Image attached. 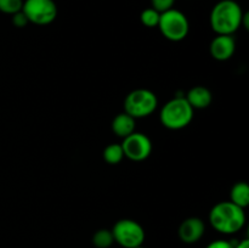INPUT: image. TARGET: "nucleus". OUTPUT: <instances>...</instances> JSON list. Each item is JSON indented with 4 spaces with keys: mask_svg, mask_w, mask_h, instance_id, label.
Instances as JSON below:
<instances>
[{
    "mask_svg": "<svg viewBox=\"0 0 249 248\" xmlns=\"http://www.w3.org/2000/svg\"><path fill=\"white\" fill-rule=\"evenodd\" d=\"M209 221L214 230L224 235L238 232L246 224L245 209L231 201L216 203L209 212Z\"/></svg>",
    "mask_w": 249,
    "mask_h": 248,
    "instance_id": "f257e3e1",
    "label": "nucleus"
},
{
    "mask_svg": "<svg viewBox=\"0 0 249 248\" xmlns=\"http://www.w3.org/2000/svg\"><path fill=\"white\" fill-rule=\"evenodd\" d=\"M243 14L242 7L235 0H221L211 12L212 28L220 35H232L242 27Z\"/></svg>",
    "mask_w": 249,
    "mask_h": 248,
    "instance_id": "f03ea898",
    "label": "nucleus"
},
{
    "mask_svg": "<svg viewBox=\"0 0 249 248\" xmlns=\"http://www.w3.org/2000/svg\"><path fill=\"white\" fill-rule=\"evenodd\" d=\"M160 123L170 130H180L194 119V108L185 97H175L163 105L160 113Z\"/></svg>",
    "mask_w": 249,
    "mask_h": 248,
    "instance_id": "7ed1b4c3",
    "label": "nucleus"
},
{
    "mask_svg": "<svg viewBox=\"0 0 249 248\" xmlns=\"http://www.w3.org/2000/svg\"><path fill=\"white\" fill-rule=\"evenodd\" d=\"M158 106V99L148 89H135L124 100V112L133 118H145L152 114Z\"/></svg>",
    "mask_w": 249,
    "mask_h": 248,
    "instance_id": "20e7f679",
    "label": "nucleus"
},
{
    "mask_svg": "<svg viewBox=\"0 0 249 248\" xmlns=\"http://www.w3.org/2000/svg\"><path fill=\"white\" fill-rule=\"evenodd\" d=\"M158 28L168 40L181 41L189 34L190 23L187 17L181 11L170 9L160 14Z\"/></svg>",
    "mask_w": 249,
    "mask_h": 248,
    "instance_id": "39448f33",
    "label": "nucleus"
},
{
    "mask_svg": "<svg viewBox=\"0 0 249 248\" xmlns=\"http://www.w3.org/2000/svg\"><path fill=\"white\" fill-rule=\"evenodd\" d=\"M111 231L114 242L124 248L139 247L145 241V230L133 219H121L114 224Z\"/></svg>",
    "mask_w": 249,
    "mask_h": 248,
    "instance_id": "423d86ee",
    "label": "nucleus"
},
{
    "mask_svg": "<svg viewBox=\"0 0 249 248\" xmlns=\"http://www.w3.org/2000/svg\"><path fill=\"white\" fill-rule=\"evenodd\" d=\"M22 12L26 15L29 23L46 26L57 17V5L53 0H26Z\"/></svg>",
    "mask_w": 249,
    "mask_h": 248,
    "instance_id": "0eeeda50",
    "label": "nucleus"
},
{
    "mask_svg": "<svg viewBox=\"0 0 249 248\" xmlns=\"http://www.w3.org/2000/svg\"><path fill=\"white\" fill-rule=\"evenodd\" d=\"M121 145L123 148L124 157L134 162H142L147 159L152 152V142L150 138L143 133L134 131L123 139V143Z\"/></svg>",
    "mask_w": 249,
    "mask_h": 248,
    "instance_id": "6e6552de",
    "label": "nucleus"
},
{
    "mask_svg": "<svg viewBox=\"0 0 249 248\" xmlns=\"http://www.w3.org/2000/svg\"><path fill=\"white\" fill-rule=\"evenodd\" d=\"M204 231H206V225L203 220L197 216H190L180 224L178 229V235L182 242L191 245L203 237Z\"/></svg>",
    "mask_w": 249,
    "mask_h": 248,
    "instance_id": "1a4fd4ad",
    "label": "nucleus"
},
{
    "mask_svg": "<svg viewBox=\"0 0 249 248\" xmlns=\"http://www.w3.org/2000/svg\"><path fill=\"white\" fill-rule=\"evenodd\" d=\"M236 50V41L232 35H218L212 40L209 51L212 57L216 61H228L233 56Z\"/></svg>",
    "mask_w": 249,
    "mask_h": 248,
    "instance_id": "9d476101",
    "label": "nucleus"
},
{
    "mask_svg": "<svg viewBox=\"0 0 249 248\" xmlns=\"http://www.w3.org/2000/svg\"><path fill=\"white\" fill-rule=\"evenodd\" d=\"M185 99L194 109H203L207 108L212 104L213 95H212V91L208 88L197 85V87H194L187 91Z\"/></svg>",
    "mask_w": 249,
    "mask_h": 248,
    "instance_id": "9b49d317",
    "label": "nucleus"
},
{
    "mask_svg": "<svg viewBox=\"0 0 249 248\" xmlns=\"http://www.w3.org/2000/svg\"><path fill=\"white\" fill-rule=\"evenodd\" d=\"M112 130L119 138L124 139L135 131V118L128 113H118L112 121Z\"/></svg>",
    "mask_w": 249,
    "mask_h": 248,
    "instance_id": "f8f14e48",
    "label": "nucleus"
},
{
    "mask_svg": "<svg viewBox=\"0 0 249 248\" xmlns=\"http://www.w3.org/2000/svg\"><path fill=\"white\" fill-rule=\"evenodd\" d=\"M231 202L241 208H247L249 204V186L246 181H238L232 186L230 192Z\"/></svg>",
    "mask_w": 249,
    "mask_h": 248,
    "instance_id": "ddd939ff",
    "label": "nucleus"
},
{
    "mask_svg": "<svg viewBox=\"0 0 249 248\" xmlns=\"http://www.w3.org/2000/svg\"><path fill=\"white\" fill-rule=\"evenodd\" d=\"M123 158L124 152L121 143H111L104 150V159L108 164H119Z\"/></svg>",
    "mask_w": 249,
    "mask_h": 248,
    "instance_id": "4468645a",
    "label": "nucleus"
},
{
    "mask_svg": "<svg viewBox=\"0 0 249 248\" xmlns=\"http://www.w3.org/2000/svg\"><path fill=\"white\" fill-rule=\"evenodd\" d=\"M113 242V235L108 229H100L92 235V245L96 248H109Z\"/></svg>",
    "mask_w": 249,
    "mask_h": 248,
    "instance_id": "2eb2a0df",
    "label": "nucleus"
},
{
    "mask_svg": "<svg viewBox=\"0 0 249 248\" xmlns=\"http://www.w3.org/2000/svg\"><path fill=\"white\" fill-rule=\"evenodd\" d=\"M160 14L155 10L153 7H148L145 9L140 15V21L143 26L148 27V28H153V27H158L160 23Z\"/></svg>",
    "mask_w": 249,
    "mask_h": 248,
    "instance_id": "dca6fc26",
    "label": "nucleus"
},
{
    "mask_svg": "<svg viewBox=\"0 0 249 248\" xmlns=\"http://www.w3.org/2000/svg\"><path fill=\"white\" fill-rule=\"evenodd\" d=\"M23 0H0V11L6 15H14L21 11Z\"/></svg>",
    "mask_w": 249,
    "mask_h": 248,
    "instance_id": "f3484780",
    "label": "nucleus"
},
{
    "mask_svg": "<svg viewBox=\"0 0 249 248\" xmlns=\"http://www.w3.org/2000/svg\"><path fill=\"white\" fill-rule=\"evenodd\" d=\"M174 2L175 0H151V5L155 10H157L160 14H162V12H165L168 11V10L173 9V6H174Z\"/></svg>",
    "mask_w": 249,
    "mask_h": 248,
    "instance_id": "a211bd4d",
    "label": "nucleus"
},
{
    "mask_svg": "<svg viewBox=\"0 0 249 248\" xmlns=\"http://www.w3.org/2000/svg\"><path fill=\"white\" fill-rule=\"evenodd\" d=\"M12 23H14V26L17 27V28H23V27H26L29 22L28 19H27L26 15H24L21 10V11L12 15Z\"/></svg>",
    "mask_w": 249,
    "mask_h": 248,
    "instance_id": "6ab92c4d",
    "label": "nucleus"
},
{
    "mask_svg": "<svg viewBox=\"0 0 249 248\" xmlns=\"http://www.w3.org/2000/svg\"><path fill=\"white\" fill-rule=\"evenodd\" d=\"M235 243L226 240H215L209 243L206 248H233Z\"/></svg>",
    "mask_w": 249,
    "mask_h": 248,
    "instance_id": "aec40b11",
    "label": "nucleus"
},
{
    "mask_svg": "<svg viewBox=\"0 0 249 248\" xmlns=\"http://www.w3.org/2000/svg\"><path fill=\"white\" fill-rule=\"evenodd\" d=\"M233 248H249V240L245 238V240L240 241V242H237L233 246Z\"/></svg>",
    "mask_w": 249,
    "mask_h": 248,
    "instance_id": "412c9836",
    "label": "nucleus"
},
{
    "mask_svg": "<svg viewBox=\"0 0 249 248\" xmlns=\"http://www.w3.org/2000/svg\"><path fill=\"white\" fill-rule=\"evenodd\" d=\"M134 248H143L142 246H139V247H134Z\"/></svg>",
    "mask_w": 249,
    "mask_h": 248,
    "instance_id": "4be33fe9",
    "label": "nucleus"
}]
</instances>
